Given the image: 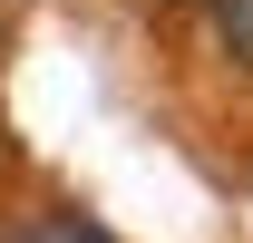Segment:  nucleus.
Masks as SVG:
<instances>
[{
	"label": "nucleus",
	"instance_id": "f257e3e1",
	"mask_svg": "<svg viewBox=\"0 0 253 243\" xmlns=\"http://www.w3.org/2000/svg\"><path fill=\"white\" fill-rule=\"evenodd\" d=\"M205 10H214V49L253 78V0H205Z\"/></svg>",
	"mask_w": 253,
	"mask_h": 243
},
{
	"label": "nucleus",
	"instance_id": "f03ea898",
	"mask_svg": "<svg viewBox=\"0 0 253 243\" xmlns=\"http://www.w3.org/2000/svg\"><path fill=\"white\" fill-rule=\"evenodd\" d=\"M20 243H117V234H107V224H88V214H30V224H20Z\"/></svg>",
	"mask_w": 253,
	"mask_h": 243
},
{
	"label": "nucleus",
	"instance_id": "7ed1b4c3",
	"mask_svg": "<svg viewBox=\"0 0 253 243\" xmlns=\"http://www.w3.org/2000/svg\"><path fill=\"white\" fill-rule=\"evenodd\" d=\"M156 10H195V0H156Z\"/></svg>",
	"mask_w": 253,
	"mask_h": 243
}]
</instances>
